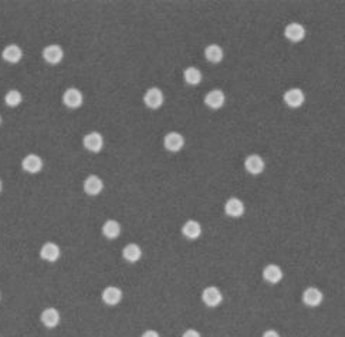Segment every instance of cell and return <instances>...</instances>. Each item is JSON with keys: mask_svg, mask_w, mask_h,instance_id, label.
Masks as SVG:
<instances>
[{"mask_svg": "<svg viewBox=\"0 0 345 337\" xmlns=\"http://www.w3.org/2000/svg\"><path fill=\"white\" fill-rule=\"evenodd\" d=\"M183 145H185V138L176 131L168 132L164 138V147H165L166 151L178 152L183 148Z\"/></svg>", "mask_w": 345, "mask_h": 337, "instance_id": "6da1fadb", "label": "cell"}, {"mask_svg": "<svg viewBox=\"0 0 345 337\" xmlns=\"http://www.w3.org/2000/svg\"><path fill=\"white\" fill-rule=\"evenodd\" d=\"M83 93L78 89H74V87L67 89L64 91V94H62V103L69 108H78V107L83 105Z\"/></svg>", "mask_w": 345, "mask_h": 337, "instance_id": "7a4b0ae2", "label": "cell"}, {"mask_svg": "<svg viewBox=\"0 0 345 337\" xmlns=\"http://www.w3.org/2000/svg\"><path fill=\"white\" fill-rule=\"evenodd\" d=\"M83 144L87 151L100 152L104 147V138L100 132L92 131V132H88L87 135H84Z\"/></svg>", "mask_w": 345, "mask_h": 337, "instance_id": "3957f363", "label": "cell"}, {"mask_svg": "<svg viewBox=\"0 0 345 337\" xmlns=\"http://www.w3.org/2000/svg\"><path fill=\"white\" fill-rule=\"evenodd\" d=\"M164 100L165 98H164L162 90L156 89V87H152V89L148 90L145 93V96H144V103L151 110H158L159 107L164 104Z\"/></svg>", "mask_w": 345, "mask_h": 337, "instance_id": "277c9868", "label": "cell"}, {"mask_svg": "<svg viewBox=\"0 0 345 337\" xmlns=\"http://www.w3.org/2000/svg\"><path fill=\"white\" fill-rule=\"evenodd\" d=\"M202 300H203V303L206 304L207 307H216V306H219L222 303V300H223V295H222V292L217 289V288L209 286V288H206V289L203 290V293H202Z\"/></svg>", "mask_w": 345, "mask_h": 337, "instance_id": "5b68a950", "label": "cell"}, {"mask_svg": "<svg viewBox=\"0 0 345 337\" xmlns=\"http://www.w3.org/2000/svg\"><path fill=\"white\" fill-rule=\"evenodd\" d=\"M284 103L287 104L291 108H298L300 105H303L304 100H305V94L301 89H290L284 93Z\"/></svg>", "mask_w": 345, "mask_h": 337, "instance_id": "8992f818", "label": "cell"}, {"mask_svg": "<svg viewBox=\"0 0 345 337\" xmlns=\"http://www.w3.org/2000/svg\"><path fill=\"white\" fill-rule=\"evenodd\" d=\"M244 168H246V171H247L248 174H252V175H259V174H262V172L264 171L266 164H264V159H263L260 155L252 154V155H248L247 158L244 159Z\"/></svg>", "mask_w": 345, "mask_h": 337, "instance_id": "52a82bcc", "label": "cell"}, {"mask_svg": "<svg viewBox=\"0 0 345 337\" xmlns=\"http://www.w3.org/2000/svg\"><path fill=\"white\" fill-rule=\"evenodd\" d=\"M64 57V51L58 44H50L43 48V59L49 64H58Z\"/></svg>", "mask_w": 345, "mask_h": 337, "instance_id": "ba28073f", "label": "cell"}, {"mask_svg": "<svg viewBox=\"0 0 345 337\" xmlns=\"http://www.w3.org/2000/svg\"><path fill=\"white\" fill-rule=\"evenodd\" d=\"M21 168L28 174H37L43 170V159L36 154H28L21 161Z\"/></svg>", "mask_w": 345, "mask_h": 337, "instance_id": "9c48e42d", "label": "cell"}, {"mask_svg": "<svg viewBox=\"0 0 345 337\" xmlns=\"http://www.w3.org/2000/svg\"><path fill=\"white\" fill-rule=\"evenodd\" d=\"M225 100H226L225 93L222 90L216 89L207 93L206 97H205V104H206L209 108H212V110H219V108L223 107Z\"/></svg>", "mask_w": 345, "mask_h": 337, "instance_id": "30bf717a", "label": "cell"}, {"mask_svg": "<svg viewBox=\"0 0 345 337\" xmlns=\"http://www.w3.org/2000/svg\"><path fill=\"white\" fill-rule=\"evenodd\" d=\"M324 299V295L323 292L317 288H307V289L303 292V303L310 306V307H317L321 304Z\"/></svg>", "mask_w": 345, "mask_h": 337, "instance_id": "8fae6325", "label": "cell"}, {"mask_svg": "<svg viewBox=\"0 0 345 337\" xmlns=\"http://www.w3.org/2000/svg\"><path fill=\"white\" fill-rule=\"evenodd\" d=\"M284 36L293 43H298L305 37V29L300 23H290L284 29Z\"/></svg>", "mask_w": 345, "mask_h": 337, "instance_id": "7c38bea8", "label": "cell"}, {"mask_svg": "<svg viewBox=\"0 0 345 337\" xmlns=\"http://www.w3.org/2000/svg\"><path fill=\"white\" fill-rule=\"evenodd\" d=\"M60 255H61V250L58 248V245H55L53 242L44 243L42 249H40V258H42L43 261L50 262V263L58 261Z\"/></svg>", "mask_w": 345, "mask_h": 337, "instance_id": "4fadbf2b", "label": "cell"}, {"mask_svg": "<svg viewBox=\"0 0 345 337\" xmlns=\"http://www.w3.org/2000/svg\"><path fill=\"white\" fill-rule=\"evenodd\" d=\"M103 179L97 177V175H90V177H87L85 181H84V191H85L87 195H90V196L98 195V193L103 191Z\"/></svg>", "mask_w": 345, "mask_h": 337, "instance_id": "5bb4252c", "label": "cell"}, {"mask_svg": "<svg viewBox=\"0 0 345 337\" xmlns=\"http://www.w3.org/2000/svg\"><path fill=\"white\" fill-rule=\"evenodd\" d=\"M40 320L47 329H54L60 323V313L54 307H47V309H44L42 312Z\"/></svg>", "mask_w": 345, "mask_h": 337, "instance_id": "9a60e30c", "label": "cell"}, {"mask_svg": "<svg viewBox=\"0 0 345 337\" xmlns=\"http://www.w3.org/2000/svg\"><path fill=\"white\" fill-rule=\"evenodd\" d=\"M225 212L230 218H240L244 213V204L239 198H230L225 204Z\"/></svg>", "mask_w": 345, "mask_h": 337, "instance_id": "2e32d148", "label": "cell"}, {"mask_svg": "<svg viewBox=\"0 0 345 337\" xmlns=\"http://www.w3.org/2000/svg\"><path fill=\"white\" fill-rule=\"evenodd\" d=\"M103 300L108 306H115L122 300V290L117 286H108L103 292Z\"/></svg>", "mask_w": 345, "mask_h": 337, "instance_id": "e0dca14e", "label": "cell"}, {"mask_svg": "<svg viewBox=\"0 0 345 337\" xmlns=\"http://www.w3.org/2000/svg\"><path fill=\"white\" fill-rule=\"evenodd\" d=\"M2 57H3L5 62L16 64V63H19L21 60L23 51H21V48L19 47L17 44H9V46H6V47L3 48Z\"/></svg>", "mask_w": 345, "mask_h": 337, "instance_id": "ac0fdd59", "label": "cell"}, {"mask_svg": "<svg viewBox=\"0 0 345 337\" xmlns=\"http://www.w3.org/2000/svg\"><path fill=\"white\" fill-rule=\"evenodd\" d=\"M263 277H264L266 282L271 283V285H277L278 282H281V279H283V270L277 265H267L264 268V270H263Z\"/></svg>", "mask_w": 345, "mask_h": 337, "instance_id": "d6986e66", "label": "cell"}, {"mask_svg": "<svg viewBox=\"0 0 345 337\" xmlns=\"http://www.w3.org/2000/svg\"><path fill=\"white\" fill-rule=\"evenodd\" d=\"M182 235L185 238H187V239H191V241L198 239L200 235H202V227H200L199 222L192 219L186 220L183 223V227H182Z\"/></svg>", "mask_w": 345, "mask_h": 337, "instance_id": "ffe728a7", "label": "cell"}, {"mask_svg": "<svg viewBox=\"0 0 345 337\" xmlns=\"http://www.w3.org/2000/svg\"><path fill=\"white\" fill-rule=\"evenodd\" d=\"M122 258L130 263H135L142 258V249L137 243H128L124 249H122Z\"/></svg>", "mask_w": 345, "mask_h": 337, "instance_id": "44dd1931", "label": "cell"}, {"mask_svg": "<svg viewBox=\"0 0 345 337\" xmlns=\"http://www.w3.org/2000/svg\"><path fill=\"white\" fill-rule=\"evenodd\" d=\"M121 234V225L118 223L117 220L108 219L103 225V235L108 239H117Z\"/></svg>", "mask_w": 345, "mask_h": 337, "instance_id": "7402d4cb", "label": "cell"}, {"mask_svg": "<svg viewBox=\"0 0 345 337\" xmlns=\"http://www.w3.org/2000/svg\"><path fill=\"white\" fill-rule=\"evenodd\" d=\"M205 57L210 63H221L223 60V48L217 44H209L205 48Z\"/></svg>", "mask_w": 345, "mask_h": 337, "instance_id": "603a6c76", "label": "cell"}, {"mask_svg": "<svg viewBox=\"0 0 345 337\" xmlns=\"http://www.w3.org/2000/svg\"><path fill=\"white\" fill-rule=\"evenodd\" d=\"M183 78L189 86H198L202 80V73L198 67H187L183 71Z\"/></svg>", "mask_w": 345, "mask_h": 337, "instance_id": "cb8c5ba5", "label": "cell"}, {"mask_svg": "<svg viewBox=\"0 0 345 337\" xmlns=\"http://www.w3.org/2000/svg\"><path fill=\"white\" fill-rule=\"evenodd\" d=\"M21 101H23V96H21L19 90H10V91H7L6 96H5V103L9 107H17Z\"/></svg>", "mask_w": 345, "mask_h": 337, "instance_id": "d4e9b609", "label": "cell"}, {"mask_svg": "<svg viewBox=\"0 0 345 337\" xmlns=\"http://www.w3.org/2000/svg\"><path fill=\"white\" fill-rule=\"evenodd\" d=\"M182 337H202V336H200V333L198 330H195V329H187V330L182 334Z\"/></svg>", "mask_w": 345, "mask_h": 337, "instance_id": "484cf974", "label": "cell"}, {"mask_svg": "<svg viewBox=\"0 0 345 337\" xmlns=\"http://www.w3.org/2000/svg\"><path fill=\"white\" fill-rule=\"evenodd\" d=\"M262 337H281L280 334H278V331L276 330H266L264 333H263Z\"/></svg>", "mask_w": 345, "mask_h": 337, "instance_id": "4316f807", "label": "cell"}, {"mask_svg": "<svg viewBox=\"0 0 345 337\" xmlns=\"http://www.w3.org/2000/svg\"><path fill=\"white\" fill-rule=\"evenodd\" d=\"M141 337H161V336H159L158 331L146 330V331H144V333H142V336H141Z\"/></svg>", "mask_w": 345, "mask_h": 337, "instance_id": "83f0119b", "label": "cell"}, {"mask_svg": "<svg viewBox=\"0 0 345 337\" xmlns=\"http://www.w3.org/2000/svg\"><path fill=\"white\" fill-rule=\"evenodd\" d=\"M2 188H3V184H2V179H0V192H2Z\"/></svg>", "mask_w": 345, "mask_h": 337, "instance_id": "f1b7e54d", "label": "cell"}, {"mask_svg": "<svg viewBox=\"0 0 345 337\" xmlns=\"http://www.w3.org/2000/svg\"><path fill=\"white\" fill-rule=\"evenodd\" d=\"M0 124H2V116H0Z\"/></svg>", "mask_w": 345, "mask_h": 337, "instance_id": "f546056e", "label": "cell"}]
</instances>
